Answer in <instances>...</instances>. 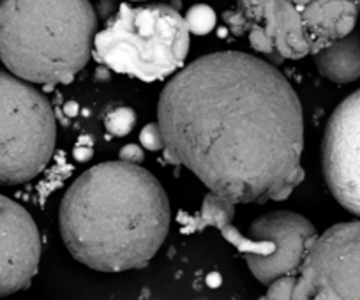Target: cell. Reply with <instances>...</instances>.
Listing matches in <instances>:
<instances>
[{"instance_id":"obj_1","label":"cell","mask_w":360,"mask_h":300,"mask_svg":"<svg viewBox=\"0 0 360 300\" xmlns=\"http://www.w3.org/2000/svg\"><path fill=\"white\" fill-rule=\"evenodd\" d=\"M166 157L230 205L288 198L302 182V106L269 62L240 51L200 57L158 105Z\"/></svg>"},{"instance_id":"obj_2","label":"cell","mask_w":360,"mask_h":300,"mask_svg":"<svg viewBox=\"0 0 360 300\" xmlns=\"http://www.w3.org/2000/svg\"><path fill=\"white\" fill-rule=\"evenodd\" d=\"M169 202L158 178L131 161L79 175L60 203V233L72 258L99 272L145 267L165 242Z\"/></svg>"},{"instance_id":"obj_3","label":"cell","mask_w":360,"mask_h":300,"mask_svg":"<svg viewBox=\"0 0 360 300\" xmlns=\"http://www.w3.org/2000/svg\"><path fill=\"white\" fill-rule=\"evenodd\" d=\"M89 0H0V60L34 84H65L94 50Z\"/></svg>"},{"instance_id":"obj_4","label":"cell","mask_w":360,"mask_h":300,"mask_svg":"<svg viewBox=\"0 0 360 300\" xmlns=\"http://www.w3.org/2000/svg\"><path fill=\"white\" fill-rule=\"evenodd\" d=\"M359 13L360 0H235L224 20L266 57L302 58L353 32Z\"/></svg>"},{"instance_id":"obj_5","label":"cell","mask_w":360,"mask_h":300,"mask_svg":"<svg viewBox=\"0 0 360 300\" xmlns=\"http://www.w3.org/2000/svg\"><path fill=\"white\" fill-rule=\"evenodd\" d=\"M94 57L112 71L159 81L182 69L189 23L166 4H122L94 37Z\"/></svg>"},{"instance_id":"obj_6","label":"cell","mask_w":360,"mask_h":300,"mask_svg":"<svg viewBox=\"0 0 360 300\" xmlns=\"http://www.w3.org/2000/svg\"><path fill=\"white\" fill-rule=\"evenodd\" d=\"M233 205L210 195L203 205L202 219L214 224L233 242L249 270L262 285H272L285 275L297 274L318 233L311 221L300 214L276 210L252 221L242 235L231 226Z\"/></svg>"},{"instance_id":"obj_7","label":"cell","mask_w":360,"mask_h":300,"mask_svg":"<svg viewBox=\"0 0 360 300\" xmlns=\"http://www.w3.org/2000/svg\"><path fill=\"white\" fill-rule=\"evenodd\" d=\"M57 126L50 103L18 77L0 71V184H23L50 163Z\"/></svg>"},{"instance_id":"obj_8","label":"cell","mask_w":360,"mask_h":300,"mask_svg":"<svg viewBox=\"0 0 360 300\" xmlns=\"http://www.w3.org/2000/svg\"><path fill=\"white\" fill-rule=\"evenodd\" d=\"M290 299H360V221L316 237L293 274Z\"/></svg>"},{"instance_id":"obj_9","label":"cell","mask_w":360,"mask_h":300,"mask_svg":"<svg viewBox=\"0 0 360 300\" xmlns=\"http://www.w3.org/2000/svg\"><path fill=\"white\" fill-rule=\"evenodd\" d=\"M323 174L334 198L360 216V89L332 113L321 145Z\"/></svg>"},{"instance_id":"obj_10","label":"cell","mask_w":360,"mask_h":300,"mask_svg":"<svg viewBox=\"0 0 360 300\" xmlns=\"http://www.w3.org/2000/svg\"><path fill=\"white\" fill-rule=\"evenodd\" d=\"M39 230L30 214L0 195V296L27 288L39 268Z\"/></svg>"},{"instance_id":"obj_11","label":"cell","mask_w":360,"mask_h":300,"mask_svg":"<svg viewBox=\"0 0 360 300\" xmlns=\"http://www.w3.org/2000/svg\"><path fill=\"white\" fill-rule=\"evenodd\" d=\"M314 64L321 77L335 84H349L360 78V34L349 32L348 36L334 41L313 55Z\"/></svg>"},{"instance_id":"obj_12","label":"cell","mask_w":360,"mask_h":300,"mask_svg":"<svg viewBox=\"0 0 360 300\" xmlns=\"http://www.w3.org/2000/svg\"><path fill=\"white\" fill-rule=\"evenodd\" d=\"M140 140L145 147L152 148V150H161V148L165 147V145H162V136L158 124H148V126L141 131Z\"/></svg>"},{"instance_id":"obj_13","label":"cell","mask_w":360,"mask_h":300,"mask_svg":"<svg viewBox=\"0 0 360 300\" xmlns=\"http://www.w3.org/2000/svg\"><path fill=\"white\" fill-rule=\"evenodd\" d=\"M129 2H145V0H129Z\"/></svg>"}]
</instances>
